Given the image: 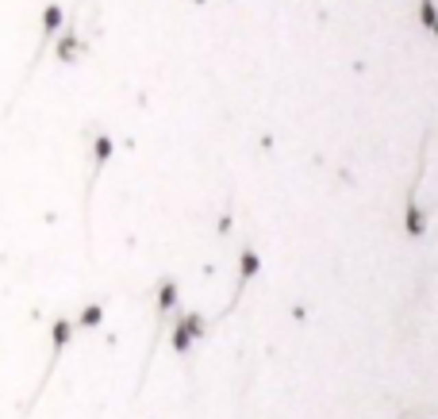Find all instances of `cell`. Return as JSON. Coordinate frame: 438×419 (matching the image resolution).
Listing matches in <instances>:
<instances>
[{
    "mask_svg": "<svg viewBox=\"0 0 438 419\" xmlns=\"http://www.w3.org/2000/svg\"><path fill=\"white\" fill-rule=\"evenodd\" d=\"M108 154H112V143H108V139H100V143H97V158H100V162H104Z\"/></svg>",
    "mask_w": 438,
    "mask_h": 419,
    "instance_id": "7a4b0ae2",
    "label": "cell"
},
{
    "mask_svg": "<svg viewBox=\"0 0 438 419\" xmlns=\"http://www.w3.org/2000/svg\"><path fill=\"white\" fill-rule=\"evenodd\" d=\"M58 23H62V8H58V4H50V8H47V16H42V27H47V31H54Z\"/></svg>",
    "mask_w": 438,
    "mask_h": 419,
    "instance_id": "6da1fadb",
    "label": "cell"
}]
</instances>
